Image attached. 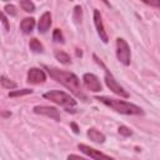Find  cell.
Returning a JSON list of instances; mask_svg holds the SVG:
<instances>
[{
    "label": "cell",
    "mask_w": 160,
    "mask_h": 160,
    "mask_svg": "<svg viewBox=\"0 0 160 160\" xmlns=\"http://www.w3.org/2000/svg\"><path fill=\"white\" fill-rule=\"evenodd\" d=\"M45 69L48 70V74L50 75V78H52L55 81L60 82L61 85H64L66 89H69L75 96H78L79 99L86 101L88 98L86 95L82 92L81 90V85H80V80L79 78L66 70H60L58 68H50V66H45Z\"/></svg>",
    "instance_id": "6da1fadb"
},
{
    "label": "cell",
    "mask_w": 160,
    "mask_h": 160,
    "mask_svg": "<svg viewBox=\"0 0 160 160\" xmlns=\"http://www.w3.org/2000/svg\"><path fill=\"white\" fill-rule=\"evenodd\" d=\"M95 99L101 104L109 106L110 109L115 110L116 112H120L124 115H144V110L135 104H131L120 99H115V98H109V96H96Z\"/></svg>",
    "instance_id": "7a4b0ae2"
},
{
    "label": "cell",
    "mask_w": 160,
    "mask_h": 160,
    "mask_svg": "<svg viewBox=\"0 0 160 160\" xmlns=\"http://www.w3.org/2000/svg\"><path fill=\"white\" fill-rule=\"evenodd\" d=\"M42 98L52 101L54 104H56L59 106H62L69 112L76 111V100L72 96H70V94H66L60 90H50L48 92H44Z\"/></svg>",
    "instance_id": "3957f363"
},
{
    "label": "cell",
    "mask_w": 160,
    "mask_h": 160,
    "mask_svg": "<svg viewBox=\"0 0 160 160\" xmlns=\"http://www.w3.org/2000/svg\"><path fill=\"white\" fill-rule=\"evenodd\" d=\"M116 58L122 65L125 66L130 65V60H131L130 46L126 42V40H124L122 38L116 39Z\"/></svg>",
    "instance_id": "277c9868"
},
{
    "label": "cell",
    "mask_w": 160,
    "mask_h": 160,
    "mask_svg": "<svg viewBox=\"0 0 160 160\" xmlns=\"http://www.w3.org/2000/svg\"><path fill=\"white\" fill-rule=\"evenodd\" d=\"M104 80H105L106 86H108L114 94H116V95H119V96H121V98H129V92L116 81V79L112 76V74L109 72L106 69H105V78H104Z\"/></svg>",
    "instance_id": "5b68a950"
},
{
    "label": "cell",
    "mask_w": 160,
    "mask_h": 160,
    "mask_svg": "<svg viewBox=\"0 0 160 160\" xmlns=\"http://www.w3.org/2000/svg\"><path fill=\"white\" fill-rule=\"evenodd\" d=\"M78 149H79L82 154L88 155V156H89L90 159H92V160H115L114 158H111V156H109V155L101 152L100 150H96V149H94V148H90V146H88V145H85V144H79V145H78Z\"/></svg>",
    "instance_id": "8992f818"
},
{
    "label": "cell",
    "mask_w": 160,
    "mask_h": 160,
    "mask_svg": "<svg viewBox=\"0 0 160 160\" xmlns=\"http://www.w3.org/2000/svg\"><path fill=\"white\" fill-rule=\"evenodd\" d=\"M82 81H84V85L88 90L92 91V92H98V91H101L102 86H101V82L99 80V78L91 72H86L82 75Z\"/></svg>",
    "instance_id": "52a82bcc"
},
{
    "label": "cell",
    "mask_w": 160,
    "mask_h": 160,
    "mask_svg": "<svg viewBox=\"0 0 160 160\" xmlns=\"http://www.w3.org/2000/svg\"><path fill=\"white\" fill-rule=\"evenodd\" d=\"M26 81L29 84H32V85L42 84V82L46 81V75H45V72H44L42 69H40V68H31L28 71Z\"/></svg>",
    "instance_id": "ba28073f"
},
{
    "label": "cell",
    "mask_w": 160,
    "mask_h": 160,
    "mask_svg": "<svg viewBox=\"0 0 160 160\" xmlns=\"http://www.w3.org/2000/svg\"><path fill=\"white\" fill-rule=\"evenodd\" d=\"M34 112L35 114H39V115H44V116H48L50 119H54L56 121H60V112L56 108H52V106H45V105H38L35 106L34 109Z\"/></svg>",
    "instance_id": "9c48e42d"
},
{
    "label": "cell",
    "mask_w": 160,
    "mask_h": 160,
    "mask_svg": "<svg viewBox=\"0 0 160 160\" xmlns=\"http://www.w3.org/2000/svg\"><path fill=\"white\" fill-rule=\"evenodd\" d=\"M94 24H95L98 35L100 36V40H102V42L106 44L109 41V38H108V34L105 31V26H104V22H102L101 14L98 9H94Z\"/></svg>",
    "instance_id": "30bf717a"
},
{
    "label": "cell",
    "mask_w": 160,
    "mask_h": 160,
    "mask_svg": "<svg viewBox=\"0 0 160 160\" xmlns=\"http://www.w3.org/2000/svg\"><path fill=\"white\" fill-rule=\"evenodd\" d=\"M51 26V14L49 11H45L41 16H40V20H39V24H38V29H39V32L41 34H45Z\"/></svg>",
    "instance_id": "8fae6325"
},
{
    "label": "cell",
    "mask_w": 160,
    "mask_h": 160,
    "mask_svg": "<svg viewBox=\"0 0 160 160\" xmlns=\"http://www.w3.org/2000/svg\"><path fill=\"white\" fill-rule=\"evenodd\" d=\"M86 134H88V138H89L91 141L98 142V144H102V142H105V140H106L105 135H104L102 132H100L99 130H96L95 128H90Z\"/></svg>",
    "instance_id": "7c38bea8"
},
{
    "label": "cell",
    "mask_w": 160,
    "mask_h": 160,
    "mask_svg": "<svg viewBox=\"0 0 160 160\" xmlns=\"http://www.w3.org/2000/svg\"><path fill=\"white\" fill-rule=\"evenodd\" d=\"M34 28H35V19L34 18H25L20 22V29H21L22 34H25V35L30 34L34 30Z\"/></svg>",
    "instance_id": "4fadbf2b"
},
{
    "label": "cell",
    "mask_w": 160,
    "mask_h": 160,
    "mask_svg": "<svg viewBox=\"0 0 160 160\" xmlns=\"http://www.w3.org/2000/svg\"><path fill=\"white\" fill-rule=\"evenodd\" d=\"M55 58H56V60H59L61 64H64V65H69V64H71V59H70V56H69V54H66V52H64V51H60V50H58V51H55Z\"/></svg>",
    "instance_id": "5bb4252c"
},
{
    "label": "cell",
    "mask_w": 160,
    "mask_h": 160,
    "mask_svg": "<svg viewBox=\"0 0 160 160\" xmlns=\"http://www.w3.org/2000/svg\"><path fill=\"white\" fill-rule=\"evenodd\" d=\"M29 46H30V50H32L34 52H42V51H44V46H42V44H41L38 39H35V38L30 40Z\"/></svg>",
    "instance_id": "9a60e30c"
},
{
    "label": "cell",
    "mask_w": 160,
    "mask_h": 160,
    "mask_svg": "<svg viewBox=\"0 0 160 160\" xmlns=\"http://www.w3.org/2000/svg\"><path fill=\"white\" fill-rule=\"evenodd\" d=\"M20 8L26 12H34L35 11V4L30 0H21L20 1Z\"/></svg>",
    "instance_id": "2e32d148"
},
{
    "label": "cell",
    "mask_w": 160,
    "mask_h": 160,
    "mask_svg": "<svg viewBox=\"0 0 160 160\" xmlns=\"http://www.w3.org/2000/svg\"><path fill=\"white\" fill-rule=\"evenodd\" d=\"M1 86L2 88H5V89H15L18 85H16V82H14L12 80H10V79H8L5 75H1Z\"/></svg>",
    "instance_id": "e0dca14e"
},
{
    "label": "cell",
    "mask_w": 160,
    "mask_h": 160,
    "mask_svg": "<svg viewBox=\"0 0 160 160\" xmlns=\"http://www.w3.org/2000/svg\"><path fill=\"white\" fill-rule=\"evenodd\" d=\"M32 90L31 89H21V90H12L9 92L10 98H16V96H24V95H29L31 94Z\"/></svg>",
    "instance_id": "ac0fdd59"
},
{
    "label": "cell",
    "mask_w": 160,
    "mask_h": 160,
    "mask_svg": "<svg viewBox=\"0 0 160 160\" xmlns=\"http://www.w3.org/2000/svg\"><path fill=\"white\" fill-rule=\"evenodd\" d=\"M52 40L55 42H61V44L65 41L64 40V35H62V32H61L60 29H55L54 30V32H52Z\"/></svg>",
    "instance_id": "d6986e66"
},
{
    "label": "cell",
    "mask_w": 160,
    "mask_h": 160,
    "mask_svg": "<svg viewBox=\"0 0 160 160\" xmlns=\"http://www.w3.org/2000/svg\"><path fill=\"white\" fill-rule=\"evenodd\" d=\"M4 12L9 14L10 16H15V15L18 14V11H16V8H15L12 4H6V5L4 6Z\"/></svg>",
    "instance_id": "ffe728a7"
},
{
    "label": "cell",
    "mask_w": 160,
    "mask_h": 160,
    "mask_svg": "<svg viewBox=\"0 0 160 160\" xmlns=\"http://www.w3.org/2000/svg\"><path fill=\"white\" fill-rule=\"evenodd\" d=\"M81 16H82V11H81V8L78 5L74 9V20L79 24V22H81Z\"/></svg>",
    "instance_id": "44dd1931"
},
{
    "label": "cell",
    "mask_w": 160,
    "mask_h": 160,
    "mask_svg": "<svg viewBox=\"0 0 160 160\" xmlns=\"http://www.w3.org/2000/svg\"><path fill=\"white\" fill-rule=\"evenodd\" d=\"M119 134L120 135H122V136H130V135H132V131H131V129L130 128H128V126H125V125H121V126H119Z\"/></svg>",
    "instance_id": "7402d4cb"
},
{
    "label": "cell",
    "mask_w": 160,
    "mask_h": 160,
    "mask_svg": "<svg viewBox=\"0 0 160 160\" xmlns=\"http://www.w3.org/2000/svg\"><path fill=\"white\" fill-rule=\"evenodd\" d=\"M1 22H2V25H4V28H5V30L8 31V30L10 29V26H9V21H8V19H6V15H5L4 11L1 12Z\"/></svg>",
    "instance_id": "603a6c76"
},
{
    "label": "cell",
    "mask_w": 160,
    "mask_h": 160,
    "mask_svg": "<svg viewBox=\"0 0 160 160\" xmlns=\"http://www.w3.org/2000/svg\"><path fill=\"white\" fill-rule=\"evenodd\" d=\"M144 4H146V5H150V6H155V8H160V0H156V1H154V0H150V1H144Z\"/></svg>",
    "instance_id": "cb8c5ba5"
},
{
    "label": "cell",
    "mask_w": 160,
    "mask_h": 160,
    "mask_svg": "<svg viewBox=\"0 0 160 160\" xmlns=\"http://www.w3.org/2000/svg\"><path fill=\"white\" fill-rule=\"evenodd\" d=\"M68 160H89V159H86V158H81V156L75 155V154H71V155L68 156Z\"/></svg>",
    "instance_id": "d4e9b609"
},
{
    "label": "cell",
    "mask_w": 160,
    "mask_h": 160,
    "mask_svg": "<svg viewBox=\"0 0 160 160\" xmlns=\"http://www.w3.org/2000/svg\"><path fill=\"white\" fill-rule=\"evenodd\" d=\"M71 126H72V129H74V132H76V134H78V132H79V129H78L76 124H74V122H72V124H71Z\"/></svg>",
    "instance_id": "484cf974"
}]
</instances>
